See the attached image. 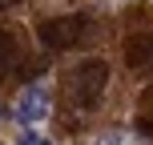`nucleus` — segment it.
Returning <instances> with one entry per match:
<instances>
[{
    "mask_svg": "<svg viewBox=\"0 0 153 145\" xmlns=\"http://www.w3.org/2000/svg\"><path fill=\"white\" fill-rule=\"evenodd\" d=\"M12 145H53V141H48L45 133H36L32 125H24V129L16 133V137H12Z\"/></svg>",
    "mask_w": 153,
    "mask_h": 145,
    "instance_id": "obj_7",
    "label": "nucleus"
},
{
    "mask_svg": "<svg viewBox=\"0 0 153 145\" xmlns=\"http://www.w3.org/2000/svg\"><path fill=\"white\" fill-rule=\"evenodd\" d=\"M85 32H89V20H85V16H56V20L40 24V40H45L48 48H69Z\"/></svg>",
    "mask_w": 153,
    "mask_h": 145,
    "instance_id": "obj_2",
    "label": "nucleus"
},
{
    "mask_svg": "<svg viewBox=\"0 0 153 145\" xmlns=\"http://www.w3.org/2000/svg\"><path fill=\"white\" fill-rule=\"evenodd\" d=\"M137 129L145 133V137H153V89L141 93V109H137Z\"/></svg>",
    "mask_w": 153,
    "mask_h": 145,
    "instance_id": "obj_5",
    "label": "nucleus"
},
{
    "mask_svg": "<svg viewBox=\"0 0 153 145\" xmlns=\"http://www.w3.org/2000/svg\"><path fill=\"white\" fill-rule=\"evenodd\" d=\"M125 57H129L133 69H153V28L133 32L129 45H125Z\"/></svg>",
    "mask_w": 153,
    "mask_h": 145,
    "instance_id": "obj_4",
    "label": "nucleus"
},
{
    "mask_svg": "<svg viewBox=\"0 0 153 145\" xmlns=\"http://www.w3.org/2000/svg\"><path fill=\"white\" fill-rule=\"evenodd\" d=\"M105 85H109V65L105 61H81L73 69V77H69V93H73V101L81 109L97 105L101 93H105Z\"/></svg>",
    "mask_w": 153,
    "mask_h": 145,
    "instance_id": "obj_1",
    "label": "nucleus"
},
{
    "mask_svg": "<svg viewBox=\"0 0 153 145\" xmlns=\"http://www.w3.org/2000/svg\"><path fill=\"white\" fill-rule=\"evenodd\" d=\"M16 121L20 125H40L48 117V89L45 85H28V89L20 93V97H16Z\"/></svg>",
    "mask_w": 153,
    "mask_h": 145,
    "instance_id": "obj_3",
    "label": "nucleus"
},
{
    "mask_svg": "<svg viewBox=\"0 0 153 145\" xmlns=\"http://www.w3.org/2000/svg\"><path fill=\"white\" fill-rule=\"evenodd\" d=\"M12 61H16V36L0 28V69H4V65H12Z\"/></svg>",
    "mask_w": 153,
    "mask_h": 145,
    "instance_id": "obj_6",
    "label": "nucleus"
},
{
    "mask_svg": "<svg viewBox=\"0 0 153 145\" xmlns=\"http://www.w3.org/2000/svg\"><path fill=\"white\" fill-rule=\"evenodd\" d=\"M8 4H16V0H0V8H8Z\"/></svg>",
    "mask_w": 153,
    "mask_h": 145,
    "instance_id": "obj_8",
    "label": "nucleus"
}]
</instances>
